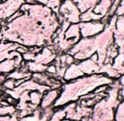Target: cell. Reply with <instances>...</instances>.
<instances>
[{"label": "cell", "mask_w": 124, "mask_h": 121, "mask_svg": "<svg viewBox=\"0 0 124 121\" xmlns=\"http://www.w3.org/2000/svg\"><path fill=\"white\" fill-rule=\"evenodd\" d=\"M46 74H48L50 76H52V75L57 74V67H56L54 64H51L49 66H46Z\"/></svg>", "instance_id": "obj_6"}, {"label": "cell", "mask_w": 124, "mask_h": 121, "mask_svg": "<svg viewBox=\"0 0 124 121\" xmlns=\"http://www.w3.org/2000/svg\"><path fill=\"white\" fill-rule=\"evenodd\" d=\"M0 3H1V1H0Z\"/></svg>", "instance_id": "obj_11"}, {"label": "cell", "mask_w": 124, "mask_h": 121, "mask_svg": "<svg viewBox=\"0 0 124 121\" xmlns=\"http://www.w3.org/2000/svg\"><path fill=\"white\" fill-rule=\"evenodd\" d=\"M59 95H60V91L58 89H50V90L46 91L42 95L40 108L41 109L49 108L55 103L56 100L58 98Z\"/></svg>", "instance_id": "obj_1"}, {"label": "cell", "mask_w": 124, "mask_h": 121, "mask_svg": "<svg viewBox=\"0 0 124 121\" xmlns=\"http://www.w3.org/2000/svg\"><path fill=\"white\" fill-rule=\"evenodd\" d=\"M42 95L43 94H41L38 91H31V92H29L30 103L37 105V106H40L41 98H42Z\"/></svg>", "instance_id": "obj_3"}, {"label": "cell", "mask_w": 124, "mask_h": 121, "mask_svg": "<svg viewBox=\"0 0 124 121\" xmlns=\"http://www.w3.org/2000/svg\"><path fill=\"white\" fill-rule=\"evenodd\" d=\"M0 85H2V82L1 81H0Z\"/></svg>", "instance_id": "obj_10"}, {"label": "cell", "mask_w": 124, "mask_h": 121, "mask_svg": "<svg viewBox=\"0 0 124 121\" xmlns=\"http://www.w3.org/2000/svg\"><path fill=\"white\" fill-rule=\"evenodd\" d=\"M62 121H70V120H62Z\"/></svg>", "instance_id": "obj_9"}, {"label": "cell", "mask_w": 124, "mask_h": 121, "mask_svg": "<svg viewBox=\"0 0 124 121\" xmlns=\"http://www.w3.org/2000/svg\"><path fill=\"white\" fill-rule=\"evenodd\" d=\"M16 69L14 59H7L0 62V74L8 75Z\"/></svg>", "instance_id": "obj_2"}, {"label": "cell", "mask_w": 124, "mask_h": 121, "mask_svg": "<svg viewBox=\"0 0 124 121\" xmlns=\"http://www.w3.org/2000/svg\"><path fill=\"white\" fill-rule=\"evenodd\" d=\"M36 53H33L31 52H26L25 53L22 54V58H23V60L25 62H31V61L35 60V58H36Z\"/></svg>", "instance_id": "obj_5"}, {"label": "cell", "mask_w": 124, "mask_h": 121, "mask_svg": "<svg viewBox=\"0 0 124 121\" xmlns=\"http://www.w3.org/2000/svg\"><path fill=\"white\" fill-rule=\"evenodd\" d=\"M25 1V3L28 5H36L38 4V3L36 2V0H24Z\"/></svg>", "instance_id": "obj_7"}, {"label": "cell", "mask_w": 124, "mask_h": 121, "mask_svg": "<svg viewBox=\"0 0 124 121\" xmlns=\"http://www.w3.org/2000/svg\"><path fill=\"white\" fill-rule=\"evenodd\" d=\"M0 1H1V2H2V3H4V2H6V1H7V0H0Z\"/></svg>", "instance_id": "obj_8"}, {"label": "cell", "mask_w": 124, "mask_h": 121, "mask_svg": "<svg viewBox=\"0 0 124 121\" xmlns=\"http://www.w3.org/2000/svg\"><path fill=\"white\" fill-rule=\"evenodd\" d=\"M3 87L6 90H14L15 88V80L10 78H7L2 84Z\"/></svg>", "instance_id": "obj_4"}]
</instances>
